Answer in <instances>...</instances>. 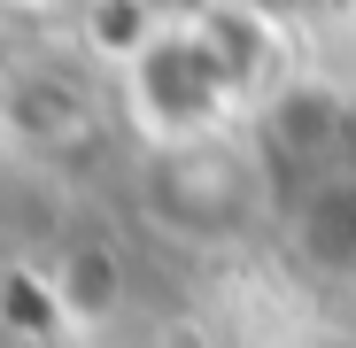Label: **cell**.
I'll list each match as a JSON object with an SVG mask.
<instances>
[{"label":"cell","mask_w":356,"mask_h":348,"mask_svg":"<svg viewBox=\"0 0 356 348\" xmlns=\"http://www.w3.org/2000/svg\"><path fill=\"white\" fill-rule=\"evenodd\" d=\"M302 256L310 263H356V194L325 186L310 201V224H302Z\"/></svg>","instance_id":"6da1fadb"}]
</instances>
